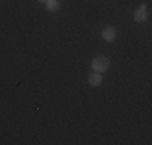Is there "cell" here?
I'll list each match as a JSON object with an SVG mask.
<instances>
[{
	"label": "cell",
	"instance_id": "obj_1",
	"mask_svg": "<svg viewBox=\"0 0 152 145\" xmlns=\"http://www.w3.org/2000/svg\"><path fill=\"white\" fill-rule=\"evenodd\" d=\"M108 65H110V61H108L107 57H96L92 60V68L96 70L97 72H104L108 70Z\"/></svg>",
	"mask_w": 152,
	"mask_h": 145
},
{
	"label": "cell",
	"instance_id": "obj_6",
	"mask_svg": "<svg viewBox=\"0 0 152 145\" xmlns=\"http://www.w3.org/2000/svg\"><path fill=\"white\" fill-rule=\"evenodd\" d=\"M41 2H45V0H41Z\"/></svg>",
	"mask_w": 152,
	"mask_h": 145
},
{
	"label": "cell",
	"instance_id": "obj_5",
	"mask_svg": "<svg viewBox=\"0 0 152 145\" xmlns=\"http://www.w3.org/2000/svg\"><path fill=\"white\" fill-rule=\"evenodd\" d=\"M47 2V8L50 10V12H57V10L60 8V3L57 2V0H45Z\"/></svg>",
	"mask_w": 152,
	"mask_h": 145
},
{
	"label": "cell",
	"instance_id": "obj_2",
	"mask_svg": "<svg viewBox=\"0 0 152 145\" xmlns=\"http://www.w3.org/2000/svg\"><path fill=\"white\" fill-rule=\"evenodd\" d=\"M146 18H147V13H146V7H141L139 10L136 12V14H134V20L137 21V23H144L146 21Z\"/></svg>",
	"mask_w": 152,
	"mask_h": 145
},
{
	"label": "cell",
	"instance_id": "obj_3",
	"mask_svg": "<svg viewBox=\"0 0 152 145\" xmlns=\"http://www.w3.org/2000/svg\"><path fill=\"white\" fill-rule=\"evenodd\" d=\"M115 34H117V32H115V29H113V28H107V29H104L102 37L105 39L107 42H112V41L115 39Z\"/></svg>",
	"mask_w": 152,
	"mask_h": 145
},
{
	"label": "cell",
	"instance_id": "obj_4",
	"mask_svg": "<svg viewBox=\"0 0 152 145\" xmlns=\"http://www.w3.org/2000/svg\"><path fill=\"white\" fill-rule=\"evenodd\" d=\"M100 82H102V78H100L99 72H94V74L89 76V84L91 86H99Z\"/></svg>",
	"mask_w": 152,
	"mask_h": 145
}]
</instances>
